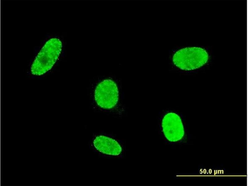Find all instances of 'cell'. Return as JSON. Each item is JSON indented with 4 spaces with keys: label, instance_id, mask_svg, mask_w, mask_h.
<instances>
[{
    "label": "cell",
    "instance_id": "7a4b0ae2",
    "mask_svg": "<svg viewBox=\"0 0 248 186\" xmlns=\"http://www.w3.org/2000/svg\"><path fill=\"white\" fill-rule=\"evenodd\" d=\"M208 55L199 47H187L177 51L173 56L174 64L180 69L189 71L198 69L208 61Z\"/></svg>",
    "mask_w": 248,
    "mask_h": 186
},
{
    "label": "cell",
    "instance_id": "277c9868",
    "mask_svg": "<svg viewBox=\"0 0 248 186\" xmlns=\"http://www.w3.org/2000/svg\"><path fill=\"white\" fill-rule=\"evenodd\" d=\"M162 126L164 135L171 142L181 140L184 135V130L179 116L174 113H169L163 117Z\"/></svg>",
    "mask_w": 248,
    "mask_h": 186
},
{
    "label": "cell",
    "instance_id": "5b68a950",
    "mask_svg": "<svg viewBox=\"0 0 248 186\" xmlns=\"http://www.w3.org/2000/svg\"><path fill=\"white\" fill-rule=\"evenodd\" d=\"M93 144L98 151L108 155H118L122 151L121 146L117 141L103 135L96 137L93 141Z\"/></svg>",
    "mask_w": 248,
    "mask_h": 186
},
{
    "label": "cell",
    "instance_id": "3957f363",
    "mask_svg": "<svg viewBox=\"0 0 248 186\" xmlns=\"http://www.w3.org/2000/svg\"><path fill=\"white\" fill-rule=\"evenodd\" d=\"M95 97L97 104L102 108L110 109L116 105L119 94L116 84L110 79H106L96 86Z\"/></svg>",
    "mask_w": 248,
    "mask_h": 186
},
{
    "label": "cell",
    "instance_id": "6da1fadb",
    "mask_svg": "<svg viewBox=\"0 0 248 186\" xmlns=\"http://www.w3.org/2000/svg\"><path fill=\"white\" fill-rule=\"evenodd\" d=\"M62 43L56 38L48 40L37 55L31 68L33 75H41L50 70L58 59L61 51Z\"/></svg>",
    "mask_w": 248,
    "mask_h": 186
}]
</instances>
